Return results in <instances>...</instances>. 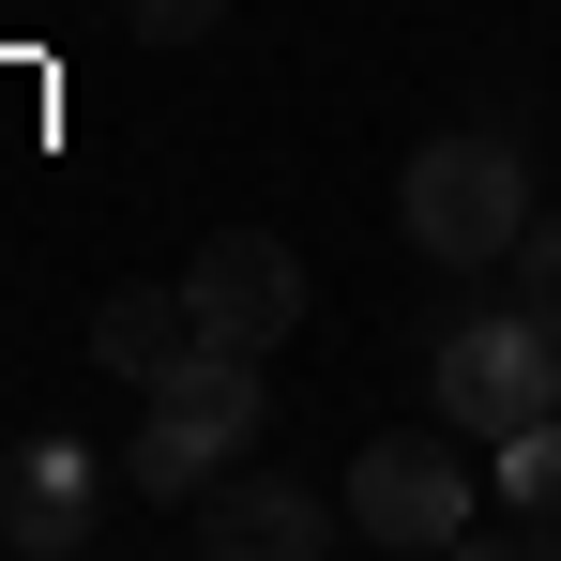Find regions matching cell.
Segmentation results:
<instances>
[{
    "mask_svg": "<svg viewBox=\"0 0 561 561\" xmlns=\"http://www.w3.org/2000/svg\"><path fill=\"white\" fill-rule=\"evenodd\" d=\"M501 485H516V516H501V547H531V561H547V547H561V410L501 440Z\"/></svg>",
    "mask_w": 561,
    "mask_h": 561,
    "instance_id": "cell-9",
    "label": "cell"
},
{
    "mask_svg": "<svg viewBox=\"0 0 561 561\" xmlns=\"http://www.w3.org/2000/svg\"><path fill=\"white\" fill-rule=\"evenodd\" d=\"M0 547L15 561H77L92 547V456L77 440H31V456L0 470Z\"/></svg>",
    "mask_w": 561,
    "mask_h": 561,
    "instance_id": "cell-7",
    "label": "cell"
},
{
    "mask_svg": "<svg viewBox=\"0 0 561 561\" xmlns=\"http://www.w3.org/2000/svg\"><path fill=\"white\" fill-rule=\"evenodd\" d=\"M243 440H259V350H197V365L152 379V425H137L122 485H137V501H197Z\"/></svg>",
    "mask_w": 561,
    "mask_h": 561,
    "instance_id": "cell-2",
    "label": "cell"
},
{
    "mask_svg": "<svg viewBox=\"0 0 561 561\" xmlns=\"http://www.w3.org/2000/svg\"><path fill=\"white\" fill-rule=\"evenodd\" d=\"M106 15H122L137 46H213V15H228V0H106Z\"/></svg>",
    "mask_w": 561,
    "mask_h": 561,
    "instance_id": "cell-11",
    "label": "cell"
},
{
    "mask_svg": "<svg viewBox=\"0 0 561 561\" xmlns=\"http://www.w3.org/2000/svg\"><path fill=\"white\" fill-rule=\"evenodd\" d=\"M350 531H365V547H410V561L470 547V470L440 456V440H365V456H350Z\"/></svg>",
    "mask_w": 561,
    "mask_h": 561,
    "instance_id": "cell-4",
    "label": "cell"
},
{
    "mask_svg": "<svg viewBox=\"0 0 561 561\" xmlns=\"http://www.w3.org/2000/svg\"><path fill=\"white\" fill-rule=\"evenodd\" d=\"M183 304L213 350H274V334H304V259H288L274 228H213L183 259Z\"/></svg>",
    "mask_w": 561,
    "mask_h": 561,
    "instance_id": "cell-5",
    "label": "cell"
},
{
    "mask_svg": "<svg viewBox=\"0 0 561 561\" xmlns=\"http://www.w3.org/2000/svg\"><path fill=\"white\" fill-rule=\"evenodd\" d=\"M197 350H213V334H197L183 288H106V319H92V365H106V379H137V394H152V379L197 365Z\"/></svg>",
    "mask_w": 561,
    "mask_h": 561,
    "instance_id": "cell-8",
    "label": "cell"
},
{
    "mask_svg": "<svg viewBox=\"0 0 561 561\" xmlns=\"http://www.w3.org/2000/svg\"><path fill=\"white\" fill-rule=\"evenodd\" d=\"M425 379H440V425H470V440H516V425L561 410V365H547V334H531V304L516 319H456Z\"/></svg>",
    "mask_w": 561,
    "mask_h": 561,
    "instance_id": "cell-3",
    "label": "cell"
},
{
    "mask_svg": "<svg viewBox=\"0 0 561 561\" xmlns=\"http://www.w3.org/2000/svg\"><path fill=\"white\" fill-rule=\"evenodd\" d=\"M334 531H350V501H319V485H288V470H243V485L213 470V485H197V547L213 561H319Z\"/></svg>",
    "mask_w": 561,
    "mask_h": 561,
    "instance_id": "cell-6",
    "label": "cell"
},
{
    "mask_svg": "<svg viewBox=\"0 0 561 561\" xmlns=\"http://www.w3.org/2000/svg\"><path fill=\"white\" fill-rule=\"evenodd\" d=\"M516 304H531V334L561 365V213H531V243H516Z\"/></svg>",
    "mask_w": 561,
    "mask_h": 561,
    "instance_id": "cell-10",
    "label": "cell"
},
{
    "mask_svg": "<svg viewBox=\"0 0 561 561\" xmlns=\"http://www.w3.org/2000/svg\"><path fill=\"white\" fill-rule=\"evenodd\" d=\"M394 213H410V243H425L440 274H485V259L531 243V168H516V137L470 122V137H425V152H410Z\"/></svg>",
    "mask_w": 561,
    "mask_h": 561,
    "instance_id": "cell-1",
    "label": "cell"
}]
</instances>
